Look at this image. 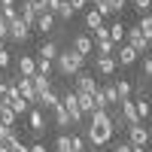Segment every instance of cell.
Instances as JSON below:
<instances>
[{"label": "cell", "instance_id": "1", "mask_svg": "<svg viewBox=\"0 0 152 152\" xmlns=\"http://www.w3.org/2000/svg\"><path fill=\"white\" fill-rule=\"evenodd\" d=\"M82 67H85V58H82L79 52H73V49H61L58 58H55V70H58L61 76H67V79H73Z\"/></svg>", "mask_w": 152, "mask_h": 152}, {"label": "cell", "instance_id": "2", "mask_svg": "<svg viewBox=\"0 0 152 152\" xmlns=\"http://www.w3.org/2000/svg\"><path fill=\"white\" fill-rule=\"evenodd\" d=\"M6 40L9 43H18V46H24L31 40V34H34V24H28V21H21V18H15V21H9L6 24Z\"/></svg>", "mask_w": 152, "mask_h": 152}, {"label": "cell", "instance_id": "3", "mask_svg": "<svg viewBox=\"0 0 152 152\" xmlns=\"http://www.w3.org/2000/svg\"><path fill=\"white\" fill-rule=\"evenodd\" d=\"M85 140L91 143V146H107L113 140V125H91L88 122V128H85Z\"/></svg>", "mask_w": 152, "mask_h": 152}, {"label": "cell", "instance_id": "4", "mask_svg": "<svg viewBox=\"0 0 152 152\" xmlns=\"http://www.w3.org/2000/svg\"><path fill=\"white\" fill-rule=\"evenodd\" d=\"M125 43H128L131 49H134V52L137 55H149V40H146V37H143V31L140 28H137V24H134V28H128V31H125Z\"/></svg>", "mask_w": 152, "mask_h": 152}, {"label": "cell", "instance_id": "5", "mask_svg": "<svg viewBox=\"0 0 152 152\" xmlns=\"http://www.w3.org/2000/svg\"><path fill=\"white\" fill-rule=\"evenodd\" d=\"M73 91L76 94H94L97 91V79L88 70H79V73L73 76Z\"/></svg>", "mask_w": 152, "mask_h": 152}, {"label": "cell", "instance_id": "6", "mask_svg": "<svg viewBox=\"0 0 152 152\" xmlns=\"http://www.w3.org/2000/svg\"><path fill=\"white\" fill-rule=\"evenodd\" d=\"M128 143L134 146V149H143V146H149L152 140H149V128L143 122H137V125H128Z\"/></svg>", "mask_w": 152, "mask_h": 152}, {"label": "cell", "instance_id": "7", "mask_svg": "<svg viewBox=\"0 0 152 152\" xmlns=\"http://www.w3.org/2000/svg\"><path fill=\"white\" fill-rule=\"evenodd\" d=\"M61 107L67 110V116L73 119V125H79V122L85 119V116H82V107H79V97H76V91H73V88H70L64 97H61Z\"/></svg>", "mask_w": 152, "mask_h": 152}, {"label": "cell", "instance_id": "8", "mask_svg": "<svg viewBox=\"0 0 152 152\" xmlns=\"http://www.w3.org/2000/svg\"><path fill=\"white\" fill-rule=\"evenodd\" d=\"M24 119H28V128L34 131V137H43V134H46V128H49V119H46V113H43L40 107H34V110H31Z\"/></svg>", "mask_w": 152, "mask_h": 152}, {"label": "cell", "instance_id": "9", "mask_svg": "<svg viewBox=\"0 0 152 152\" xmlns=\"http://www.w3.org/2000/svg\"><path fill=\"white\" fill-rule=\"evenodd\" d=\"M113 58H116V64H119V67H131V64H137V58H140V55H137L128 43H119V46H116V52H113Z\"/></svg>", "mask_w": 152, "mask_h": 152}, {"label": "cell", "instance_id": "10", "mask_svg": "<svg viewBox=\"0 0 152 152\" xmlns=\"http://www.w3.org/2000/svg\"><path fill=\"white\" fill-rule=\"evenodd\" d=\"M15 88H18V94L28 100L31 107H34V104H40V97H37V91H34V82L28 79V76H15Z\"/></svg>", "mask_w": 152, "mask_h": 152}, {"label": "cell", "instance_id": "11", "mask_svg": "<svg viewBox=\"0 0 152 152\" xmlns=\"http://www.w3.org/2000/svg\"><path fill=\"white\" fill-rule=\"evenodd\" d=\"M116 70H119V64H116L113 55H97L94 58V73H100V76H116Z\"/></svg>", "mask_w": 152, "mask_h": 152}, {"label": "cell", "instance_id": "12", "mask_svg": "<svg viewBox=\"0 0 152 152\" xmlns=\"http://www.w3.org/2000/svg\"><path fill=\"white\" fill-rule=\"evenodd\" d=\"M70 49H73V52H79L82 58H88V55L94 52V40H91V34H76Z\"/></svg>", "mask_w": 152, "mask_h": 152}, {"label": "cell", "instance_id": "13", "mask_svg": "<svg viewBox=\"0 0 152 152\" xmlns=\"http://www.w3.org/2000/svg\"><path fill=\"white\" fill-rule=\"evenodd\" d=\"M15 67H18V76H37V58L34 55H18V61H15Z\"/></svg>", "mask_w": 152, "mask_h": 152}, {"label": "cell", "instance_id": "14", "mask_svg": "<svg viewBox=\"0 0 152 152\" xmlns=\"http://www.w3.org/2000/svg\"><path fill=\"white\" fill-rule=\"evenodd\" d=\"M119 110H122V116H125V122H128V125H137V122H140V116H137V104H134V97L122 100V104H119Z\"/></svg>", "mask_w": 152, "mask_h": 152}, {"label": "cell", "instance_id": "15", "mask_svg": "<svg viewBox=\"0 0 152 152\" xmlns=\"http://www.w3.org/2000/svg\"><path fill=\"white\" fill-rule=\"evenodd\" d=\"M34 28L40 31V34H49V31H55V15H52V12H37V21H34Z\"/></svg>", "mask_w": 152, "mask_h": 152}, {"label": "cell", "instance_id": "16", "mask_svg": "<svg viewBox=\"0 0 152 152\" xmlns=\"http://www.w3.org/2000/svg\"><path fill=\"white\" fill-rule=\"evenodd\" d=\"M31 82H34V91H37V97H46L49 91H52V82H49V76H43V73L31 76Z\"/></svg>", "mask_w": 152, "mask_h": 152}, {"label": "cell", "instance_id": "17", "mask_svg": "<svg viewBox=\"0 0 152 152\" xmlns=\"http://www.w3.org/2000/svg\"><path fill=\"white\" fill-rule=\"evenodd\" d=\"M100 91H104V100H107V107H119L122 104V100H119V91H116V82H104V85H100Z\"/></svg>", "mask_w": 152, "mask_h": 152}, {"label": "cell", "instance_id": "18", "mask_svg": "<svg viewBox=\"0 0 152 152\" xmlns=\"http://www.w3.org/2000/svg\"><path fill=\"white\" fill-rule=\"evenodd\" d=\"M104 24H107V18H104V15H100V12H97V9H88V12H85V28H88V31H91V34H94L97 28H104Z\"/></svg>", "mask_w": 152, "mask_h": 152}, {"label": "cell", "instance_id": "19", "mask_svg": "<svg viewBox=\"0 0 152 152\" xmlns=\"http://www.w3.org/2000/svg\"><path fill=\"white\" fill-rule=\"evenodd\" d=\"M58 52H61V49H58V43H52V40H46L40 49H37V55L46 58V61H55V58H58Z\"/></svg>", "mask_w": 152, "mask_h": 152}, {"label": "cell", "instance_id": "20", "mask_svg": "<svg viewBox=\"0 0 152 152\" xmlns=\"http://www.w3.org/2000/svg\"><path fill=\"white\" fill-rule=\"evenodd\" d=\"M116 82V91H119V100H128V97H134V85H131V79H113Z\"/></svg>", "mask_w": 152, "mask_h": 152}, {"label": "cell", "instance_id": "21", "mask_svg": "<svg viewBox=\"0 0 152 152\" xmlns=\"http://www.w3.org/2000/svg\"><path fill=\"white\" fill-rule=\"evenodd\" d=\"M52 119H55V125H58V128H70V125H73V119L67 116V110L61 107V104L52 110Z\"/></svg>", "mask_w": 152, "mask_h": 152}, {"label": "cell", "instance_id": "22", "mask_svg": "<svg viewBox=\"0 0 152 152\" xmlns=\"http://www.w3.org/2000/svg\"><path fill=\"white\" fill-rule=\"evenodd\" d=\"M18 18H21V21H28V24L37 21V9L28 3V0H24V3H18Z\"/></svg>", "mask_w": 152, "mask_h": 152}, {"label": "cell", "instance_id": "23", "mask_svg": "<svg viewBox=\"0 0 152 152\" xmlns=\"http://www.w3.org/2000/svg\"><path fill=\"white\" fill-rule=\"evenodd\" d=\"M125 31H128V28H125L122 21H113V24H110V40L116 43V46H119V43H125Z\"/></svg>", "mask_w": 152, "mask_h": 152}, {"label": "cell", "instance_id": "24", "mask_svg": "<svg viewBox=\"0 0 152 152\" xmlns=\"http://www.w3.org/2000/svg\"><path fill=\"white\" fill-rule=\"evenodd\" d=\"M134 104H137V116H140V122H143V119H149V113H152V104L146 100V94L134 97Z\"/></svg>", "mask_w": 152, "mask_h": 152}, {"label": "cell", "instance_id": "25", "mask_svg": "<svg viewBox=\"0 0 152 152\" xmlns=\"http://www.w3.org/2000/svg\"><path fill=\"white\" fill-rule=\"evenodd\" d=\"M9 110L15 113V116H28V113H31V104H28V100H24V97L18 94V97L12 100V104H9Z\"/></svg>", "mask_w": 152, "mask_h": 152}, {"label": "cell", "instance_id": "26", "mask_svg": "<svg viewBox=\"0 0 152 152\" xmlns=\"http://www.w3.org/2000/svg\"><path fill=\"white\" fill-rule=\"evenodd\" d=\"M94 52L97 55H113V52H116V43H113L110 37H107V40H94Z\"/></svg>", "mask_w": 152, "mask_h": 152}, {"label": "cell", "instance_id": "27", "mask_svg": "<svg viewBox=\"0 0 152 152\" xmlns=\"http://www.w3.org/2000/svg\"><path fill=\"white\" fill-rule=\"evenodd\" d=\"M79 97V107H82V116H91V113L97 110V104H94V97L91 94H76Z\"/></svg>", "mask_w": 152, "mask_h": 152}, {"label": "cell", "instance_id": "28", "mask_svg": "<svg viewBox=\"0 0 152 152\" xmlns=\"http://www.w3.org/2000/svg\"><path fill=\"white\" fill-rule=\"evenodd\" d=\"M137 28L143 31V37L152 43V12H146V15H140V24H137Z\"/></svg>", "mask_w": 152, "mask_h": 152}, {"label": "cell", "instance_id": "29", "mask_svg": "<svg viewBox=\"0 0 152 152\" xmlns=\"http://www.w3.org/2000/svg\"><path fill=\"white\" fill-rule=\"evenodd\" d=\"M52 70H55V61L37 58V73H43V76H52Z\"/></svg>", "mask_w": 152, "mask_h": 152}, {"label": "cell", "instance_id": "30", "mask_svg": "<svg viewBox=\"0 0 152 152\" xmlns=\"http://www.w3.org/2000/svg\"><path fill=\"white\" fill-rule=\"evenodd\" d=\"M18 122V116L12 113L9 107H0V125H15Z\"/></svg>", "mask_w": 152, "mask_h": 152}, {"label": "cell", "instance_id": "31", "mask_svg": "<svg viewBox=\"0 0 152 152\" xmlns=\"http://www.w3.org/2000/svg\"><path fill=\"white\" fill-rule=\"evenodd\" d=\"M15 140V125H0V143Z\"/></svg>", "mask_w": 152, "mask_h": 152}, {"label": "cell", "instance_id": "32", "mask_svg": "<svg viewBox=\"0 0 152 152\" xmlns=\"http://www.w3.org/2000/svg\"><path fill=\"white\" fill-rule=\"evenodd\" d=\"M55 152H70V134H58L55 137Z\"/></svg>", "mask_w": 152, "mask_h": 152}, {"label": "cell", "instance_id": "33", "mask_svg": "<svg viewBox=\"0 0 152 152\" xmlns=\"http://www.w3.org/2000/svg\"><path fill=\"white\" fill-rule=\"evenodd\" d=\"M3 146H6V152H31V146L21 143L18 137H15V140H9V143H3Z\"/></svg>", "mask_w": 152, "mask_h": 152}, {"label": "cell", "instance_id": "34", "mask_svg": "<svg viewBox=\"0 0 152 152\" xmlns=\"http://www.w3.org/2000/svg\"><path fill=\"white\" fill-rule=\"evenodd\" d=\"M94 9H97L104 18H107V15H113V6H110V0H94Z\"/></svg>", "mask_w": 152, "mask_h": 152}, {"label": "cell", "instance_id": "35", "mask_svg": "<svg viewBox=\"0 0 152 152\" xmlns=\"http://www.w3.org/2000/svg\"><path fill=\"white\" fill-rule=\"evenodd\" d=\"M134 9L140 12V15H146V12H152V0H131Z\"/></svg>", "mask_w": 152, "mask_h": 152}, {"label": "cell", "instance_id": "36", "mask_svg": "<svg viewBox=\"0 0 152 152\" xmlns=\"http://www.w3.org/2000/svg\"><path fill=\"white\" fill-rule=\"evenodd\" d=\"M55 18H61V21H70V18H73V9H70V3H67V0H64V6L55 12Z\"/></svg>", "mask_w": 152, "mask_h": 152}, {"label": "cell", "instance_id": "37", "mask_svg": "<svg viewBox=\"0 0 152 152\" xmlns=\"http://www.w3.org/2000/svg\"><path fill=\"white\" fill-rule=\"evenodd\" d=\"M143 79H152V55H143Z\"/></svg>", "mask_w": 152, "mask_h": 152}, {"label": "cell", "instance_id": "38", "mask_svg": "<svg viewBox=\"0 0 152 152\" xmlns=\"http://www.w3.org/2000/svg\"><path fill=\"white\" fill-rule=\"evenodd\" d=\"M9 64H12V52H9V49H0V70L9 67Z\"/></svg>", "mask_w": 152, "mask_h": 152}, {"label": "cell", "instance_id": "39", "mask_svg": "<svg viewBox=\"0 0 152 152\" xmlns=\"http://www.w3.org/2000/svg\"><path fill=\"white\" fill-rule=\"evenodd\" d=\"M28 3H31L37 12H49V0H28Z\"/></svg>", "mask_w": 152, "mask_h": 152}, {"label": "cell", "instance_id": "40", "mask_svg": "<svg viewBox=\"0 0 152 152\" xmlns=\"http://www.w3.org/2000/svg\"><path fill=\"white\" fill-rule=\"evenodd\" d=\"M113 152H134V146H131L128 140H122V143H116V146H113Z\"/></svg>", "mask_w": 152, "mask_h": 152}, {"label": "cell", "instance_id": "41", "mask_svg": "<svg viewBox=\"0 0 152 152\" xmlns=\"http://www.w3.org/2000/svg\"><path fill=\"white\" fill-rule=\"evenodd\" d=\"M110 6H113V12H122L125 6H128V0H110Z\"/></svg>", "mask_w": 152, "mask_h": 152}, {"label": "cell", "instance_id": "42", "mask_svg": "<svg viewBox=\"0 0 152 152\" xmlns=\"http://www.w3.org/2000/svg\"><path fill=\"white\" fill-rule=\"evenodd\" d=\"M61 6H64V0H49V12H52V15H55Z\"/></svg>", "mask_w": 152, "mask_h": 152}, {"label": "cell", "instance_id": "43", "mask_svg": "<svg viewBox=\"0 0 152 152\" xmlns=\"http://www.w3.org/2000/svg\"><path fill=\"white\" fill-rule=\"evenodd\" d=\"M67 3H70V9H73V12H76V9H82V6H85V3H88V0H67Z\"/></svg>", "mask_w": 152, "mask_h": 152}, {"label": "cell", "instance_id": "44", "mask_svg": "<svg viewBox=\"0 0 152 152\" xmlns=\"http://www.w3.org/2000/svg\"><path fill=\"white\" fill-rule=\"evenodd\" d=\"M6 37H9V34H6V21L0 18V40H6Z\"/></svg>", "mask_w": 152, "mask_h": 152}, {"label": "cell", "instance_id": "45", "mask_svg": "<svg viewBox=\"0 0 152 152\" xmlns=\"http://www.w3.org/2000/svg\"><path fill=\"white\" fill-rule=\"evenodd\" d=\"M31 152H49V149H46L43 143H34V146H31Z\"/></svg>", "mask_w": 152, "mask_h": 152}, {"label": "cell", "instance_id": "46", "mask_svg": "<svg viewBox=\"0 0 152 152\" xmlns=\"http://www.w3.org/2000/svg\"><path fill=\"white\" fill-rule=\"evenodd\" d=\"M6 6H18L15 0H0V9H6Z\"/></svg>", "mask_w": 152, "mask_h": 152}, {"label": "cell", "instance_id": "47", "mask_svg": "<svg viewBox=\"0 0 152 152\" xmlns=\"http://www.w3.org/2000/svg\"><path fill=\"white\" fill-rule=\"evenodd\" d=\"M134 152H152V146H143V149H134Z\"/></svg>", "mask_w": 152, "mask_h": 152}, {"label": "cell", "instance_id": "48", "mask_svg": "<svg viewBox=\"0 0 152 152\" xmlns=\"http://www.w3.org/2000/svg\"><path fill=\"white\" fill-rule=\"evenodd\" d=\"M3 43H6V40H0V49H6V46H3Z\"/></svg>", "mask_w": 152, "mask_h": 152}, {"label": "cell", "instance_id": "49", "mask_svg": "<svg viewBox=\"0 0 152 152\" xmlns=\"http://www.w3.org/2000/svg\"><path fill=\"white\" fill-rule=\"evenodd\" d=\"M0 152H6V146H3V143H0Z\"/></svg>", "mask_w": 152, "mask_h": 152}, {"label": "cell", "instance_id": "50", "mask_svg": "<svg viewBox=\"0 0 152 152\" xmlns=\"http://www.w3.org/2000/svg\"><path fill=\"white\" fill-rule=\"evenodd\" d=\"M149 140H152V125H149Z\"/></svg>", "mask_w": 152, "mask_h": 152}, {"label": "cell", "instance_id": "51", "mask_svg": "<svg viewBox=\"0 0 152 152\" xmlns=\"http://www.w3.org/2000/svg\"><path fill=\"white\" fill-rule=\"evenodd\" d=\"M91 3H94V0H91Z\"/></svg>", "mask_w": 152, "mask_h": 152}]
</instances>
